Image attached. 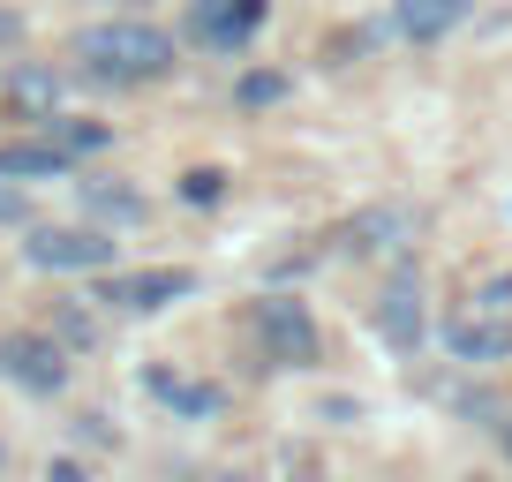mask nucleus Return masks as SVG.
<instances>
[{
    "label": "nucleus",
    "mask_w": 512,
    "mask_h": 482,
    "mask_svg": "<svg viewBox=\"0 0 512 482\" xmlns=\"http://www.w3.org/2000/svg\"><path fill=\"white\" fill-rule=\"evenodd\" d=\"M422 324H430V317H422V279L415 272H392V279H384V294H377V339L392 354H415L422 347Z\"/></svg>",
    "instance_id": "20e7f679"
},
{
    "label": "nucleus",
    "mask_w": 512,
    "mask_h": 482,
    "mask_svg": "<svg viewBox=\"0 0 512 482\" xmlns=\"http://www.w3.org/2000/svg\"><path fill=\"white\" fill-rule=\"evenodd\" d=\"M181 196H189V204H219L226 174H219V166H196V174H181Z\"/></svg>",
    "instance_id": "2eb2a0df"
},
{
    "label": "nucleus",
    "mask_w": 512,
    "mask_h": 482,
    "mask_svg": "<svg viewBox=\"0 0 512 482\" xmlns=\"http://www.w3.org/2000/svg\"><path fill=\"white\" fill-rule=\"evenodd\" d=\"M400 226H407L400 211H369V219H354L339 241H347V249H377V234H400Z\"/></svg>",
    "instance_id": "4468645a"
},
{
    "label": "nucleus",
    "mask_w": 512,
    "mask_h": 482,
    "mask_svg": "<svg viewBox=\"0 0 512 482\" xmlns=\"http://www.w3.org/2000/svg\"><path fill=\"white\" fill-rule=\"evenodd\" d=\"M0 174L8 181H61L68 151H53V144H0Z\"/></svg>",
    "instance_id": "9d476101"
},
{
    "label": "nucleus",
    "mask_w": 512,
    "mask_h": 482,
    "mask_svg": "<svg viewBox=\"0 0 512 482\" xmlns=\"http://www.w3.org/2000/svg\"><path fill=\"white\" fill-rule=\"evenodd\" d=\"M23 257L38 272H106L113 264V241L98 226H31L23 234Z\"/></svg>",
    "instance_id": "f03ea898"
},
{
    "label": "nucleus",
    "mask_w": 512,
    "mask_h": 482,
    "mask_svg": "<svg viewBox=\"0 0 512 482\" xmlns=\"http://www.w3.org/2000/svg\"><path fill=\"white\" fill-rule=\"evenodd\" d=\"M505 452H512V430H505Z\"/></svg>",
    "instance_id": "aec40b11"
},
{
    "label": "nucleus",
    "mask_w": 512,
    "mask_h": 482,
    "mask_svg": "<svg viewBox=\"0 0 512 482\" xmlns=\"http://www.w3.org/2000/svg\"><path fill=\"white\" fill-rule=\"evenodd\" d=\"M0 219H8V226H31V196L8 189V174H0Z\"/></svg>",
    "instance_id": "f3484780"
},
{
    "label": "nucleus",
    "mask_w": 512,
    "mask_h": 482,
    "mask_svg": "<svg viewBox=\"0 0 512 482\" xmlns=\"http://www.w3.org/2000/svg\"><path fill=\"white\" fill-rule=\"evenodd\" d=\"M475 302H482V309H497V317H505V302H512V279H505V287H482Z\"/></svg>",
    "instance_id": "a211bd4d"
},
{
    "label": "nucleus",
    "mask_w": 512,
    "mask_h": 482,
    "mask_svg": "<svg viewBox=\"0 0 512 482\" xmlns=\"http://www.w3.org/2000/svg\"><path fill=\"white\" fill-rule=\"evenodd\" d=\"M256 339H264V354H272L279 370H309V362H317V324H309V309L287 302V294H264V302H256Z\"/></svg>",
    "instance_id": "7ed1b4c3"
},
{
    "label": "nucleus",
    "mask_w": 512,
    "mask_h": 482,
    "mask_svg": "<svg viewBox=\"0 0 512 482\" xmlns=\"http://www.w3.org/2000/svg\"><path fill=\"white\" fill-rule=\"evenodd\" d=\"M53 332H61V347H98V317H91V309H76V302L53 309Z\"/></svg>",
    "instance_id": "ddd939ff"
},
{
    "label": "nucleus",
    "mask_w": 512,
    "mask_h": 482,
    "mask_svg": "<svg viewBox=\"0 0 512 482\" xmlns=\"http://www.w3.org/2000/svg\"><path fill=\"white\" fill-rule=\"evenodd\" d=\"M189 294V272H136V279H113V287H98V302H113V309H128V317H151V309H166V302H181Z\"/></svg>",
    "instance_id": "0eeeda50"
},
{
    "label": "nucleus",
    "mask_w": 512,
    "mask_h": 482,
    "mask_svg": "<svg viewBox=\"0 0 512 482\" xmlns=\"http://www.w3.org/2000/svg\"><path fill=\"white\" fill-rule=\"evenodd\" d=\"M83 189V204L98 211V219H136V211H144V196L136 189H113V181H76Z\"/></svg>",
    "instance_id": "f8f14e48"
},
{
    "label": "nucleus",
    "mask_w": 512,
    "mask_h": 482,
    "mask_svg": "<svg viewBox=\"0 0 512 482\" xmlns=\"http://www.w3.org/2000/svg\"><path fill=\"white\" fill-rule=\"evenodd\" d=\"M256 23H264V0H196L189 8V38L196 46H219V53H234Z\"/></svg>",
    "instance_id": "39448f33"
},
{
    "label": "nucleus",
    "mask_w": 512,
    "mask_h": 482,
    "mask_svg": "<svg viewBox=\"0 0 512 482\" xmlns=\"http://www.w3.org/2000/svg\"><path fill=\"white\" fill-rule=\"evenodd\" d=\"M76 61L91 68L98 83H151L174 68V38L159 23H91L76 38Z\"/></svg>",
    "instance_id": "f257e3e1"
},
{
    "label": "nucleus",
    "mask_w": 512,
    "mask_h": 482,
    "mask_svg": "<svg viewBox=\"0 0 512 482\" xmlns=\"http://www.w3.org/2000/svg\"><path fill=\"white\" fill-rule=\"evenodd\" d=\"M460 16H467V0H400V31L415 38V46L445 38V31H452Z\"/></svg>",
    "instance_id": "9b49d317"
},
{
    "label": "nucleus",
    "mask_w": 512,
    "mask_h": 482,
    "mask_svg": "<svg viewBox=\"0 0 512 482\" xmlns=\"http://www.w3.org/2000/svg\"><path fill=\"white\" fill-rule=\"evenodd\" d=\"M0 377L23 385V392H61L68 385V362H61L53 339H8V347H0Z\"/></svg>",
    "instance_id": "423d86ee"
},
{
    "label": "nucleus",
    "mask_w": 512,
    "mask_h": 482,
    "mask_svg": "<svg viewBox=\"0 0 512 482\" xmlns=\"http://www.w3.org/2000/svg\"><path fill=\"white\" fill-rule=\"evenodd\" d=\"M272 98H287V76H272V68L241 76V106H272Z\"/></svg>",
    "instance_id": "dca6fc26"
},
{
    "label": "nucleus",
    "mask_w": 512,
    "mask_h": 482,
    "mask_svg": "<svg viewBox=\"0 0 512 482\" xmlns=\"http://www.w3.org/2000/svg\"><path fill=\"white\" fill-rule=\"evenodd\" d=\"M8 38H16V16H8V8H0V46H8Z\"/></svg>",
    "instance_id": "6ab92c4d"
},
{
    "label": "nucleus",
    "mask_w": 512,
    "mask_h": 482,
    "mask_svg": "<svg viewBox=\"0 0 512 482\" xmlns=\"http://www.w3.org/2000/svg\"><path fill=\"white\" fill-rule=\"evenodd\" d=\"M445 347L460 354V362H512V324L505 317L497 324H452Z\"/></svg>",
    "instance_id": "1a4fd4ad"
},
{
    "label": "nucleus",
    "mask_w": 512,
    "mask_h": 482,
    "mask_svg": "<svg viewBox=\"0 0 512 482\" xmlns=\"http://www.w3.org/2000/svg\"><path fill=\"white\" fill-rule=\"evenodd\" d=\"M8 106H16L23 121H53V106H61V76H53V68H38V61L8 68Z\"/></svg>",
    "instance_id": "6e6552de"
}]
</instances>
